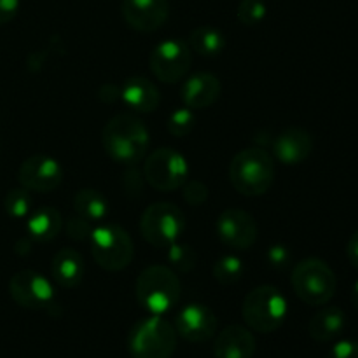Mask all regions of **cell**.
<instances>
[{"mask_svg":"<svg viewBox=\"0 0 358 358\" xmlns=\"http://www.w3.org/2000/svg\"><path fill=\"white\" fill-rule=\"evenodd\" d=\"M292 289L303 303L310 306H324L334 297L338 280L325 261L317 257L304 259L292 269Z\"/></svg>","mask_w":358,"mask_h":358,"instance_id":"obj_5","label":"cell"},{"mask_svg":"<svg viewBox=\"0 0 358 358\" xmlns=\"http://www.w3.org/2000/svg\"><path fill=\"white\" fill-rule=\"evenodd\" d=\"M121 101L135 112H154L159 107V90L145 77H129L121 86Z\"/></svg>","mask_w":358,"mask_h":358,"instance_id":"obj_19","label":"cell"},{"mask_svg":"<svg viewBox=\"0 0 358 358\" xmlns=\"http://www.w3.org/2000/svg\"><path fill=\"white\" fill-rule=\"evenodd\" d=\"M215 313L201 303H191L178 311L175 318V331L180 338L191 343H205L217 332Z\"/></svg>","mask_w":358,"mask_h":358,"instance_id":"obj_14","label":"cell"},{"mask_svg":"<svg viewBox=\"0 0 358 358\" xmlns=\"http://www.w3.org/2000/svg\"><path fill=\"white\" fill-rule=\"evenodd\" d=\"M346 254H348L350 262L355 269H358V229L352 234L348 241V247H346Z\"/></svg>","mask_w":358,"mask_h":358,"instance_id":"obj_36","label":"cell"},{"mask_svg":"<svg viewBox=\"0 0 358 358\" xmlns=\"http://www.w3.org/2000/svg\"><path fill=\"white\" fill-rule=\"evenodd\" d=\"M189 48H191V51L198 52V55L212 58V56H219L224 51L226 37H224L219 28L203 24V27L194 28L189 34Z\"/></svg>","mask_w":358,"mask_h":358,"instance_id":"obj_24","label":"cell"},{"mask_svg":"<svg viewBox=\"0 0 358 358\" xmlns=\"http://www.w3.org/2000/svg\"><path fill=\"white\" fill-rule=\"evenodd\" d=\"M180 280L177 273L163 264H154L140 273L135 285L136 301L150 315H164L180 299Z\"/></svg>","mask_w":358,"mask_h":358,"instance_id":"obj_3","label":"cell"},{"mask_svg":"<svg viewBox=\"0 0 358 358\" xmlns=\"http://www.w3.org/2000/svg\"><path fill=\"white\" fill-rule=\"evenodd\" d=\"M192 65V52L189 44L178 38H166L152 49L149 66L156 79L164 84H175L184 79Z\"/></svg>","mask_w":358,"mask_h":358,"instance_id":"obj_11","label":"cell"},{"mask_svg":"<svg viewBox=\"0 0 358 358\" xmlns=\"http://www.w3.org/2000/svg\"><path fill=\"white\" fill-rule=\"evenodd\" d=\"M73 210L90 222H103L108 215V201L96 189H80L73 196Z\"/></svg>","mask_w":358,"mask_h":358,"instance_id":"obj_23","label":"cell"},{"mask_svg":"<svg viewBox=\"0 0 358 358\" xmlns=\"http://www.w3.org/2000/svg\"><path fill=\"white\" fill-rule=\"evenodd\" d=\"M327 358H358V343L352 339L338 341L329 352Z\"/></svg>","mask_w":358,"mask_h":358,"instance_id":"obj_33","label":"cell"},{"mask_svg":"<svg viewBox=\"0 0 358 358\" xmlns=\"http://www.w3.org/2000/svg\"><path fill=\"white\" fill-rule=\"evenodd\" d=\"M100 98L108 103H114V101L121 100V86H115V84H105L100 90Z\"/></svg>","mask_w":358,"mask_h":358,"instance_id":"obj_35","label":"cell"},{"mask_svg":"<svg viewBox=\"0 0 358 358\" xmlns=\"http://www.w3.org/2000/svg\"><path fill=\"white\" fill-rule=\"evenodd\" d=\"M257 348L254 334L243 325H229L222 329L213 343L215 358H252Z\"/></svg>","mask_w":358,"mask_h":358,"instance_id":"obj_18","label":"cell"},{"mask_svg":"<svg viewBox=\"0 0 358 358\" xmlns=\"http://www.w3.org/2000/svg\"><path fill=\"white\" fill-rule=\"evenodd\" d=\"M345 311L338 306H327L318 311L317 315H313L310 325H308V331H310V336L315 341L327 343L338 338L345 331Z\"/></svg>","mask_w":358,"mask_h":358,"instance_id":"obj_22","label":"cell"},{"mask_svg":"<svg viewBox=\"0 0 358 358\" xmlns=\"http://www.w3.org/2000/svg\"><path fill=\"white\" fill-rule=\"evenodd\" d=\"M313 150V138L303 128H287L273 142V152L282 164L296 166L306 161Z\"/></svg>","mask_w":358,"mask_h":358,"instance_id":"obj_17","label":"cell"},{"mask_svg":"<svg viewBox=\"0 0 358 358\" xmlns=\"http://www.w3.org/2000/svg\"><path fill=\"white\" fill-rule=\"evenodd\" d=\"M166 255L171 269L180 273H189L191 269H194L196 259H198L194 248L185 243H178V241H175L173 245L168 247Z\"/></svg>","mask_w":358,"mask_h":358,"instance_id":"obj_27","label":"cell"},{"mask_svg":"<svg viewBox=\"0 0 358 358\" xmlns=\"http://www.w3.org/2000/svg\"><path fill=\"white\" fill-rule=\"evenodd\" d=\"M222 93V84L219 77L210 72L192 73L185 79L180 87V98L184 101V107L191 110H201V108L210 107L219 100Z\"/></svg>","mask_w":358,"mask_h":358,"instance_id":"obj_16","label":"cell"},{"mask_svg":"<svg viewBox=\"0 0 358 358\" xmlns=\"http://www.w3.org/2000/svg\"><path fill=\"white\" fill-rule=\"evenodd\" d=\"M245 273V266L241 259L236 255H224L213 264V276L222 285H231V283L240 282Z\"/></svg>","mask_w":358,"mask_h":358,"instance_id":"obj_25","label":"cell"},{"mask_svg":"<svg viewBox=\"0 0 358 358\" xmlns=\"http://www.w3.org/2000/svg\"><path fill=\"white\" fill-rule=\"evenodd\" d=\"M245 324L261 334H271L280 329L289 315V303L278 287L261 285L247 294L241 306Z\"/></svg>","mask_w":358,"mask_h":358,"instance_id":"obj_4","label":"cell"},{"mask_svg":"<svg viewBox=\"0 0 358 358\" xmlns=\"http://www.w3.org/2000/svg\"><path fill=\"white\" fill-rule=\"evenodd\" d=\"M175 325L161 315H150L131 329L128 350L133 358H171L177 348Z\"/></svg>","mask_w":358,"mask_h":358,"instance_id":"obj_6","label":"cell"},{"mask_svg":"<svg viewBox=\"0 0 358 358\" xmlns=\"http://www.w3.org/2000/svg\"><path fill=\"white\" fill-rule=\"evenodd\" d=\"M229 178L240 194L248 198L266 194L275 182V159L261 147L240 150L231 161Z\"/></svg>","mask_w":358,"mask_h":358,"instance_id":"obj_2","label":"cell"},{"mask_svg":"<svg viewBox=\"0 0 358 358\" xmlns=\"http://www.w3.org/2000/svg\"><path fill=\"white\" fill-rule=\"evenodd\" d=\"M217 234L226 247L248 250L257 240V222L245 210L226 208L217 219Z\"/></svg>","mask_w":358,"mask_h":358,"instance_id":"obj_13","label":"cell"},{"mask_svg":"<svg viewBox=\"0 0 358 358\" xmlns=\"http://www.w3.org/2000/svg\"><path fill=\"white\" fill-rule=\"evenodd\" d=\"M52 280L63 289H73L83 282L84 259L76 248H62L51 262Z\"/></svg>","mask_w":358,"mask_h":358,"instance_id":"obj_20","label":"cell"},{"mask_svg":"<svg viewBox=\"0 0 358 358\" xmlns=\"http://www.w3.org/2000/svg\"><path fill=\"white\" fill-rule=\"evenodd\" d=\"M143 177L156 191H177L189 180L187 159L171 147H161L145 157Z\"/></svg>","mask_w":358,"mask_h":358,"instance_id":"obj_9","label":"cell"},{"mask_svg":"<svg viewBox=\"0 0 358 358\" xmlns=\"http://www.w3.org/2000/svg\"><path fill=\"white\" fill-rule=\"evenodd\" d=\"M101 145L112 161L133 166L147 156L150 145L149 129L136 115L117 114L105 124Z\"/></svg>","mask_w":358,"mask_h":358,"instance_id":"obj_1","label":"cell"},{"mask_svg":"<svg viewBox=\"0 0 358 358\" xmlns=\"http://www.w3.org/2000/svg\"><path fill=\"white\" fill-rule=\"evenodd\" d=\"M352 303L355 304V308H358V280L352 287Z\"/></svg>","mask_w":358,"mask_h":358,"instance_id":"obj_37","label":"cell"},{"mask_svg":"<svg viewBox=\"0 0 358 358\" xmlns=\"http://www.w3.org/2000/svg\"><path fill=\"white\" fill-rule=\"evenodd\" d=\"M91 254L101 269L110 273L122 271L133 261L135 247L124 227L117 224H100L90 236Z\"/></svg>","mask_w":358,"mask_h":358,"instance_id":"obj_7","label":"cell"},{"mask_svg":"<svg viewBox=\"0 0 358 358\" xmlns=\"http://www.w3.org/2000/svg\"><path fill=\"white\" fill-rule=\"evenodd\" d=\"M17 182L30 192H51L63 182V168L55 157L35 154L21 163Z\"/></svg>","mask_w":358,"mask_h":358,"instance_id":"obj_12","label":"cell"},{"mask_svg":"<svg viewBox=\"0 0 358 358\" xmlns=\"http://www.w3.org/2000/svg\"><path fill=\"white\" fill-rule=\"evenodd\" d=\"M9 294L14 303L34 311H49L56 308V292L52 283L42 273L23 269L14 273L9 282Z\"/></svg>","mask_w":358,"mask_h":358,"instance_id":"obj_10","label":"cell"},{"mask_svg":"<svg viewBox=\"0 0 358 358\" xmlns=\"http://www.w3.org/2000/svg\"><path fill=\"white\" fill-rule=\"evenodd\" d=\"M63 229L62 213L52 206H41L27 217V233L38 243L55 240Z\"/></svg>","mask_w":358,"mask_h":358,"instance_id":"obj_21","label":"cell"},{"mask_svg":"<svg viewBox=\"0 0 358 358\" xmlns=\"http://www.w3.org/2000/svg\"><path fill=\"white\" fill-rule=\"evenodd\" d=\"M3 208H6L7 215L13 217V219H27L31 213L30 191L24 187L9 191L3 198Z\"/></svg>","mask_w":358,"mask_h":358,"instance_id":"obj_26","label":"cell"},{"mask_svg":"<svg viewBox=\"0 0 358 358\" xmlns=\"http://www.w3.org/2000/svg\"><path fill=\"white\" fill-rule=\"evenodd\" d=\"M91 233H93V226H91L90 220L83 219L80 215H73L66 220V234L72 240L90 241Z\"/></svg>","mask_w":358,"mask_h":358,"instance_id":"obj_31","label":"cell"},{"mask_svg":"<svg viewBox=\"0 0 358 358\" xmlns=\"http://www.w3.org/2000/svg\"><path fill=\"white\" fill-rule=\"evenodd\" d=\"M185 229V215L171 203H154L140 217V234L156 248H168Z\"/></svg>","mask_w":358,"mask_h":358,"instance_id":"obj_8","label":"cell"},{"mask_svg":"<svg viewBox=\"0 0 358 358\" xmlns=\"http://www.w3.org/2000/svg\"><path fill=\"white\" fill-rule=\"evenodd\" d=\"M266 259H268L271 268L282 269L289 264L290 259H292V254H290V250L285 245H271L268 248V252H266Z\"/></svg>","mask_w":358,"mask_h":358,"instance_id":"obj_32","label":"cell"},{"mask_svg":"<svg viewBox=\"0 0 358 358\" xmlns=\"http://www.w3.org/2000/svg\"><path fill=\"white\" fill-rule=\"evenodd\" d=\"M196 124V115L191 108L182 107V108H175L173 112L170 114L166 122V128L170 131V135L177 136V138H182V136H187L189 133L194 129Z\"/></svg>","mask_w":358,"mask_h":358,"instance_id":"obj_28","label":"cell"},{"mask_svg":"<svg viewBox=\"0 0 358 358\" xmlns=\"http://www.w3.org/2000/svg\"><path fill=\"white\" fill-rule=\"evenodd\" d=\"M20 0H0V24H6L16 17Z\"/></svg>","mask_w":358,"mask_h":358,"instance_id":"obj_34","label":"cell"},{"mask_svg":"<svg viewBox=\"0 0 358 358\" xmlns=\"http://www.w3.org/2000/svg\"><path fill=\"white\" fill-rule=\"evenodd\" d=\"M121 10L133 30L150 34L166 23L170 6L168 0H122Z\"/></svg>","mask_w":358,"mask_h":358,"instance_id":"obj_15","label":"cell"},{"mask_svg":"<svg viewBox=\"0 0 358 358\" xmlns=\"http://www.w3.org/2000/svg\"><path fill=\"white\" fill-rule=\"evenodd\" d=\"M268 14V7L262 0H241L238 6L236 16L245 27H255L261 23Z\"/></svg>","mask_w":358,"mask_h":358,"instance_id":"obj_29","label":"cell"},{"mask_svg":"<svg viewBox=\"0 0 358 358\" xmlns=\"http://www.w3.org/2000/svg\"><path fill=\"white\" fill-rule=\"evenodd\" d=\"M182 189H184V192H182L184 199L191 206H201L208 199V187L201 180H192V178H189L182 185Z\"/></svg>","mask_w":358,"mask_h":358,"instance_id":"obj_30","label":"cell"}]
</instances>
